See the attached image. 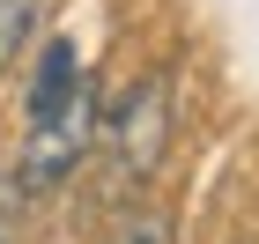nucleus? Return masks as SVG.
Masks as SVG:
<instances>
[{
    "label": "nucleus",
    "instance_id": "obj_4",
    "mask_svg": "<svg viewBox=\"0 0 259 244\" xmlns=\"http://www.w3.org/2000/svg\"><path fill=\"white\" fill-rule=\"evenodd\" d=\"M111 244H178V229H170V215L141 207V215H126V222L111 229Z\"/></svg>",
    "mask_w": 259,
    "mask_h": 244
},
{
    "label": "nucleus",
    "instance_id": "obj_3",
    "mask_svg": "<svg viewBox=\"0 0 259 244\" xmlns=\"http://www.w3.org/2000/svg\"><path fill=\"white\" fill-rule=\"evenodd\" d=\"M45 8H52V0H0V74H8V60H15L22 44L37 37Z\"/></svg>",
    "mask_w": 259,
    "mask_h": 244
},
{
    "label": "nucleus",
    "instance_id": "obj_2",
    "mask_svg": "<svg viewBox=\"0 0 259 244\" xmlns=\"http://www.w3.org/2000/svg\"><path fill=\"white\" fill-rule=\"evenodd\" d=\"M111 148H119V178H134V185L156 178L163 148H170V74H141L134 89H126Z\"/></svg>",
    "mask_w": 259,
    "mask_h": 244
},
{
    "label": "nucleus",
    "instance_id": "obj_1",
    "mask_svg": "<svg viewBox=\"0 0 259 244\" xmlns=\"http://www.w3.org/2000/svg\"><path fill=\"white\" fill-rule=\"evenodd\" d=\"M89 141H97V81L81 74L60 104L30 111V133H22V156H15L22 192H52V185H67V178L81 170V156H89Z\"/></svg>",
    "mask_w": 259,
    "mask_h": 244
},
{
    "label": "nucleus",
    "instance_id": "obj_5",
    "mask_svg": "<svg viewBox=\"0 0 259 244\" xmlns=\"http://www.w3.org/2000/svg\"><path fill=\"white\" fill-rule=\"evenodd\" d=\"M22 237V178L0 163V244H15Z\"/></svg>",
    "mask_w": 259,
    "mask_h": 244
}]
</instances>
